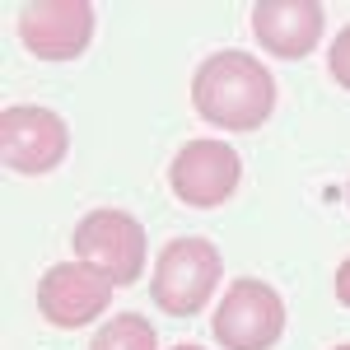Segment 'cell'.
I'll use <instances>...</instances> for the list:
<instances>
[{
    "instance_id": "1",
    "label": "cell",
    "mask_w": 350,
    "mask_h": 350,
    "mask_svg": "<svg viewBox=\"0 0 350 350\" xmlns=\"http://www.w3.org/2000/svg\"><path fill=\"white\" fill-rule=\"evenodd\" d=\"M191 108L224 131H257L275 108V75L252 52L224 47L196 66Z\"/></svg>"
},
{
    "instance_id": "2",
    "label": "cell",
    "mask_w": 350,
    "mask_h": 350,
    "mask_svg": "<svg viewBox=\"0 0 350 350\" xmlns=\"http://www.w3.org/2000/svg\"><path fill=\"white\" fill-rule=\"evenodd\" d=\"M219 275H224L219 247L211 239L187 234V239L163 243L154 275H150V299L159 304L163 313H173V318H191V313H201L211 304Z\"/></svg>"
},
{
    "instance_id": "3",
    "label": "cell",
    "mask_w": 350,
    "mask_h": 350,
    "mask_svg": "<svg viewBox=\"0 0 350 350\" xmlns=\"http://www.w3.org/2000/svg\"><path fill=\"white\" fill-rule=\"evenodd\" d=\"M285 336V299L275 285L243 275L215 304V341L224 350H271Z\"/></svg>"
},
{
    "instance_id": "4",
    "label": "cell",
    "mask_w": 350,
    "mask_h": 350,
    "mask_svg": "<svg viewBox=\"0 0 350 350\" xmlns=\"http://www.w3.org/2000/svg\"><path fill=\"white\" fill-rule=\"evenodd\" d=\"M75 257L98 267L112 285H135L140 267H145V229L131 211H117V206H98L75 224Z\"/></svg>"
},
{
    "instance_id": "5",
    "label": "cell",
    "mask_w": 350,
    "mask_h": 350,
    "mask_svg": "<svg viewBox=\"0 0 350 350\" xmlns=\"http://www.w3.org/2000/svg\"><path fill=\"white\" fill-rule=\"evenodd\" d=\"M0 154L14 173L42 178L70 154V131L42 103H14L0 112Z\"/></svg>"
},
{
    "instance_id": "6",
    "label": "cell",
    "mask_w": 350,
    "mask_h": 350,
    "mask_svg": "<svg viewBox=\"0 0 350 350\" xmlns=\"http://www.w3.org/2000/svg\"><path fill=\"white\" fill-rule=\"evenodd\" d=\"M112 290L117 285L98 267L61 262V267H47L38 280V313L61 332H80V327L103 318V308L112 304Z\"/></svg>"
},
{
    "instance_id": "7",
    "label": "cell",
    "mask_w": 350,
    "mask_h": 350,
    "mask_svg": "<svg viewBox=\"0 0 350 350\" xmlns=\"http://www.w3.org/2000/svg\"><path fill=\"white\" fill-rule=\"evenodd\" d=\"M239 178H243V159H239V150L224 145V140H187L178 150V159L168 163L173 196L183 206H191V211L224 206L239 191Z\"/></svg>"
},
{
    "instance_id": "8",
    "label": "cell",
    "mask_w": 350,
    "mask_h": 350,
    "mask_svg": "<svg viewBox=\"0 0 350 350\" xmlns=\"http://www.w3.org/2000/svg\"><path fill=\"white\" fill-rule=\"evenodd\" d=\"M19 38L38 61H75L94 38L89 0H38L19 14Z\"/></svg>"
},
{
    "instance_id": "9",
    "label": "cell",
    "mask_w": 350,
    "mask_h": 350,
    "mask_svg": "<svg viewBox=\"0 0 350 350\" xmlns=\"http://www.w3.org/2000/svg\"><path fill=\"white\" fill-rule=\"evenodd\" d=\"M327 14L318 0H262L252 5V38L280 61H304L323 42Z\"/></svg>"
},
{
    "instance_id": "10",
    "label": "cell",
    "mask_w": 350,
    "mask_h": 350,
    "mask_svg": "<svg viewBox=\"0 0 350 350\" xmlns=\"http://www.w3.org/2000/svg\"><path fill=\"white\" fill-rule=\"evenodd\" d=\"M89 350H159V332L140 313H112L89 341Z\"/></svg>"
},
{
    "instance_id": "11",
    "label": "cell",
    "mask_w": 350,
    "mask_h": 350,
    "mask_svg": "<svg viewBox=\"0 0 350 350\" xmlns=\"http://www.w3.org/2000/svg\"><path fill=\"white\" fill-rule=\"evenodd\" d=\"M327 70H332V80L350 89V24L332 38V47H327Z\"/></svg>"
},
{
    "instance_id": "12",
    "label": "cell",
    "mask_w": 350,
    "mask_h": 350,
    "mask_svg": "<svg viewBox=\"0 0 350 350\" xmlns=\"http://www.w3.org/2000/svg\"><path fill=\"white\" fill-rule=\"evenodd\" d=\"M336 299H341V304L350 308V257L341 262V267H336Z\"/></svg>"
},
{
    "instance_id": "13",
    "label": "cell",
    "mask_w": 350,
    "mask_h": 350,
    "mask_svg": "<svg viewBox=\"0 0 350 350\" xmlns=\"http://www.w3.org/2000/svg\"><path fill=\"white\" fill-rule=\"evenodd\" d=\"M332 350H350V341H341V346H332Z\"/></svg>"
},
{
    "instance_id": "14",
    "label": "cell",
    "mask_w": 350,
    "mask_h": 350,
    "mask_svg": "<svg viewBox=\"0 0 350 350\" xmlns=\"http://www.w3.org/2000/svg\"><path fill=\"white\" fill-rule=\"evenodd\" d=\"M173 350H201V346H173Z\"/></svg>"
},
{
    "instance_id": "15",
    "label": "cell",
    "mask_w": 350,
    "mask_h": 350,
    "mask_svg": "<svg viewBox=\"0 0 350 350\" xmlns=\"http://www.w3.org/2000/svg\"><path fill=\"white\" fill-rule=\"evenodd\" d=\"M346 206H350V183H346Z\"/></svg>"
}]
</instances>
